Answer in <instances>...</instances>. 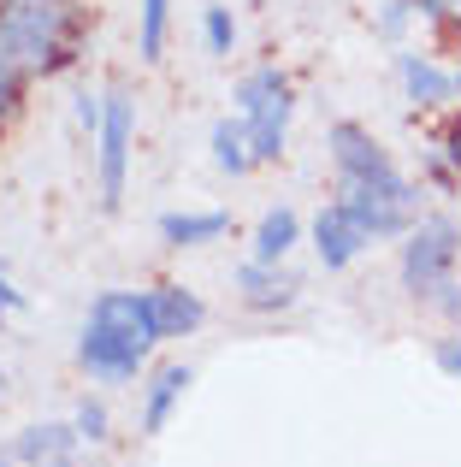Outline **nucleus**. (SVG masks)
<instances>
[{
	"label": "nucleus",
	"instance_id": "nucleus-32",
	"mask_svg": "<svg viewBox=\"0 0 461 467\" xmlns=\"http://www.w3.org/2000/svg\"><path fill=\"white\" fill-rule=\"evenodd\" d=\"M456 89H461V78H456Z\"/></svg>",
	"mask_w": 461,
	"mask_h": 467
},
{
	"label": "nucleus",
	"instance_id": "nucleus-3",
	"mask_svg": "<svg viewBox=\"0 0 461 467\" xmlns=\"http://www.w3.org/2000/svg\"><path fill=\"white\" fill-rule=\"evenodd\" d=\"M456 254H461V225L450 213H432V219H415L408 225V243H403V285L408 296L432 302L456 273Z\"/></svg>",
	"mask_w": 461,
	"mask_h": 467
},
{
	"label": "nucleus",
	"instance_id": "nucleus-31",
	"mask_svg": "<svg viewBox=\"0 0 461 467\" xmlns=\"http://www.w3.org/2000/svg\"><path fill=\"white\" fill-rule=\"evenodd\" d=\"M54 467H71V456H66V462H54Z\"/></svg>",
	"mask_w": 461,
	"mask_h": 467
},
{
	"label": "nucleus",
	"instance_id": "nucleus-23",
	"mask_svg": "<svg viewBox=\"0 0 461 467\" xmlns=\"http://www.w3.org/2000/svg\"><path fill=\"white\" fill-rule=\"evenodd\" d=\"M438 367L461 379V337H444V343H438Z\"/></svg>",
	"mask_w": 461,
	"mask_h": 467
},
{
	"label": "nucleus",
	"instance_id": "nucleus-21",
	"mask_svg": "<svg viewBox=\"0 0 461 467\" xmlns=\"http://www.w3.org/2000/svg\"><path fill=\"white\" fill-rule=\"evenodd\" d=\"M18 95H24V78L0 59V130H6V119L18 113Z\"/></svg>",
	"mask_w": 461,
	"mask_h": 467
},
{
	"label": "nucleus",
	"instance_id": "nucleus-25",
	"mask_svg": "<svg viewBox=\"0 0 461 467\" xmlns=\"http://www.w3.org/2000/svg\"><path fill=\"white\" fill-rule=\"evenodd\" d=\"M432 302H438V308L450 314V319H461V285H456V278H450V285H444V290H438Z\"/></svg>",
	"mask_w": 461,
	"mask_h": 467
},
{
	"label": "nucleus",
	"instance_id": "nucleus-26",
	"mask_svg": "<svg viewBox=\"0 0 461 467\" xmlns=\"http://www.w3.org/2000/svg\"><path fill=\"white\" fill-rule=\"evenodd\" d=\"M444 154H450V166L461 171V113L450 119V130H444Z\"/></svg>",
	"mask_w": 461,
	"mask_h": 467
},
{
	"label": "nucleus",
	"instance_id": "nucleus-5",
	"mask_svg": "<svg viewBox=\"0 0 461 467\" xmlns=\"http://www.w3.org/2000/svg\"><path fill=\"white\" fill-rule=\"evenodd\" d=\"M101 207L125 202V166H130V137H137V101L125 89L101 95Z\"/></svg>",
	"mask_w": 461,
	"mask_h": 467
},
{
	"label": "nucleus",
	"instance_id": "nucleus-22",
	"mask_svg": "<svg viewBox=\"0 0 461 467\" xmlns=\"http://www.w3.org/2000/svg\"><path fill=\"white\" fill-rule=\"evenodd\" d=\"M408 12H415V0H391V6H384V18H379V30H384V36H403Z\"/></svg>",
	"mask_w": 461,
	"mask_h": 467
},
{
	"label": "nucleus",
	"instance_id": "nucleus-2",
	"mask_svg": "<svg viewBox=\"0 0 461 467\" xmlns=\"http://www.w3.org/2000/svg\"><path fill=\"white\" fill-rule=\"evenodd\" d=\"M290 78L272 66L249 71L237 83V119L249 125V149H254V166H272L284 154V137H290Z\"/></svg>",
	"mask_w": 461,
	"mask_h": 467
},
{
	"label": "nucleus",
	"instance_id": "nucleus-24",
	"mask_svg": "<svg viewBox=\"0 0 461 467\" xmlns=\"http://www.w3.org/2000/svg\"><path fill=\"white\" fill-rule=\"evenodd\" d=\"M77 125L83 130H101V101H95V95H77Z\"/></svg>",
	"mask_w": 461,
	"mask_h": 467
},
{
	"label": "nucleus",
	"instance_id": "nucleus-7",
	"mask_svg": "<svg viewBox=\"0 0 461 467\" xmlns=\"http://www.w3.org/2000/svg\"><path fill=\"white\" fill-rule=\"evenodd\" d=\"M332 160H337V178L343 183H379L396 178V160L384 154V142L361 125H332Z\"/></svg>",
	"mask_w": 461,
	"mask_h": 467
},
{
	"label": "nucleus",
	"instance_id": "nucleus-8",
	"mask_svg": "<svg viewBox=\"0 0 461 467\" xmlns=\"http://www.w3.org/2000/svg\"><path fill=\"white\" fill-rule=\"evenodd\" d=\"M89 319H95V326H107V331H118V337H130L137 349H154V343H160L149 290H101L95 308H89Z\"/></svg>",
	"mask_w": 461,
	"mask_h": 467
},
{
	"label": "nucleus",
	"instance_id": "nucleus-27",
	"mask_svg": "<svg viewBox=\"0 0 461 467\" xmlns=\"http://www.w3.org/2000/svg\"><path fill=\"white\" fill-rule=\"evenodd\" d=\"M18 308H24V296L6 285V273H0V314H18Z\"/></svg>",
	"mask_w": 461,
	"mask_h": 467
},
{
	"label": "nucleus",
	"instance_id": "nucleus-9",
	"mask_svg": "<svg viewBox=\"0 0 461 467\" xmlns=\"http://www.w3.org/2000/svg\"><path fill=\"white\" fill-rule=\"evenodd\" d=\"M313 249H320V261L337 273V266L361 261V254L373 249V231L361 225L343 202H332V207H320V219H313Z\"/></svg>",
	"mask_w": 461,
	"mask_h": 467
},
{
	"label": "nucleus",
	"instance_id": "nucleus-4",
	"mask_svg": "<svg viewBox=\"0 0 461 467\" xmlns=\"http://www.w3.org/2000/svg\"><path fill=\"white\" fill-rule=\"evenodd\" d=\"M337 202H343L373 237H408V225H415V213H420V190L403 171H396V178H379V183H343Z\"/></svg>",
	"mask_w": 461,
	"mask_h": 467
},
{
	"label": "nucleus",
	"instance_id": "nucleus-13",
	"mask_svg": "<svg viewBox=\"0 0 461 467\" xmlns=\"http://www.w3.org/2000/svg\"><path fill=\"white\" fill-rule=\"evenodd\" d=\"M190 367L184 361H172V367H160V373L149 379V402H142V432H166V420H172V409H178V397L190 390Z\"/></svg>",
	"mask_w": 461,
	"mask_h": 467
},
{
	"label": "nucleus",
	"instance_id": "nucleus-12",
	"mask_svg": "<svg viewBox=\"0 0 461 467\" xmlns=\"http://www.w3.org/2000/svg\"><path fill=\"white\" fill-rule=\"evenodd\" d=\"M149 302H154V326H160V343H166V337H190V331L208 319L201 296H196V290H184V285H154V290H149Z\"/></svg>",
	"mask_w": 461,
	"mask_h": 467
},
{
	"label": "nucleus",
	"instance_id": "nucleus-16",
	"mask_svg": "<svg viewBox=\"0 0 461 467\" xmlns=\"http://www.w3.org/2000/svg\"><path fill=\"white\" fill-rule=\"evenodd\" d=\"M302 243V219L290 213V207H272V213L254 225V261H266V266H278L290 249Z\"/></svg>",
	"mask_w": 461,
	"mask_h": 467
},
{
	"label": "nucleus",
	"instance_id": "nucleus-17",
	"mask_svg": "<svg viewBox=\"0 0 461 467\" xmlns=\"http://www.w3.org/2000/svg\"><path fill=\"white\" fill-rule=\"evenodd\" d=\"M213 166L230 171V178L254 171V149H249V125L242 119H220L213 125Z\"/></svg>",
	"mask_w": 461,
	"mask_h": 467
},
{
	"label": "nucleus",
	"instance_id": "nucleus-1",
	"mask_svg": "<svg viewBox=\"0 0 461 467\" xmlns=\"http://www.w3.org/2000/svg\"><path fill=\"white\" fill-rule=\"evenodd\" d=\"M89 12L77 0H0V59L18 78H54L77 59Z\"/></svg>",
	"mask_w": 461,
	"mask_h": 467
},
{
	"label": "nucleus",
	"instance_id": "nucleus-28",
	"mask_svg": "<svg viewBox=\"0 0 461 467\" xmlns=\"http://www.w3.org/2000/svg\"><path fill=\"white\" fill-rule=\"evenodd\" d=\"M438 18H450L456 30H461V0H444V12H438Z\"/></svg>",
	"mask_w": 461,
	"mask_h": 467
},
{
	"label": "nucleus",
	"instance_id": "nucleus-30",
	"mask_svg": "<svg viewBox=\"0 0 461 467\" xmlns=\"http://www.w3.org/2000/svg\"><path fill=\"white\" fill-rule=\"evenodd\" d=\"M0 397H6V373H0Z\"/></svg>",
	"mask_w": 461,
	"mask_h": 467
},
{
	"label": "nucleus",
	"instance_id": "nucleus-6",
	"mask_svg": "<svg viewBox=\"0 0 461 467\" xmlns=\"http://www.w3.org/2000/svg\"><path fill=\"white\" fill-rule=\"evenodd\" d=\"M77 361L89 367L101 385H125V379H137L142 373V361H149V349H137L130 337H118V331H107V326H83V343H77Z\"/></svg>",
	"mask_w": 461,
	"mask_h": 467
},
{
	"label": "nucleus",
	"instance_id": "nucleus-20",
	"mask_svg": "<svg viewBox=\"0 0 461 467\" xmlns=\"http://www.w3.org/2000/svg\"><path fill=\"white\" fill-rule=\"evenodd\" d=\"M71 426H77V438H89V444H107V409L101 402H83Z\"/></svg>",
	"mask_w": 461,
	"mask_h": 467
},
{
	"label": "nucleus",
	"instance_id": "nucleus-19",
	"mask_svg": "<svg viewBox=\"0 0 461 467\" xmlns=\"http://www.w3.org/2000/svg\"><path fill=\"white\" fill-rule=\"evenodd\" d=\"M201 36H208V54H230V47H237L230 6H208V12H201Z\"/></svg>",
	"mask_w": 461,
	"mask_h": 467
},
{
	"label": "nucleus",
	"instance_id": "nucleus-15",
	"mask_svg": "<svg viewBox=\"0 0 461 467\" xmlns=\"http://www.w3.org/2000/svg\"><path fill=\"white\" fill-rule=\"evenodd\" d=\"M225 231H230L225 213H166L160 219L166 249H201V243H220Z\"/></svg>",
	"mask_w": 461,
	"mask_h": 467
},
{
	"label": "nucleus",
	"instance_id": "nucleus-11",
	"mask_svg": "<svg viewBox=\"0 0 461 467\" xmlns=\"http://www.w3.org/2000/svg\"><path fill=\"white\" fill-rule=\"evenodd\" d=\"M71 444H77V426H59V420H42V426H24L18 438H12L6 456L18 467H54L71 456Z\"/></svg>",
	"mask_w": 461,
	"mask_h": 467
},
{
	"label": "nucleus",
	"instance_id": "nucleus-14",
	"mask_svg": "<svg viewBox=\"0 0 461 467\" xmlns=\"http://www.w3.org/2000/svg\"><path fill=\"white\" fill-rule=\"evenodd\" d=\"M396 71H403L408 101H420V107H444L456 95V78L444 66H432L426 54H403V59H396Z\"/></svg>",
	"mask_w": 461,
	"mask_h": 467
},
{
	"label": "nucleus",
	"instance_id": "nucleus-10",
	"mask_svg": "<svg viewBox=\"0 0 461 467\" xmlns=\"http://www.w3.org/2000/svg\"><path fill=\"white\" fill-rule=\"evenodd\" d=\"M237 290H242V308H254V314H278V308H290L296 302V278L290 273H278V266H266V261H249L237 273Z\"/></svg>",
	"mask_w": 461,
	"mask_h": 467
},
{
	"label": "nucleus",
	"instance_id": "nucleus-18",
	"mask_svg": "<svg viewBox=\"0 0 461 467\" xmlns=\"http://www.w3.org/2000/svg\"><path fill=\"white\" fill-rule=\"evenodd\" d=\"M166 12H172V0H142V42H137V54L149 59V66L166 54Z\"/></svg>",
	"mask_w": 461,
	"mask_h": 467
},
{
	"label": "nucleus",
	"instance_id": "nucleus-29",
	"mask_svg": "<svg viewBox=\"0 0 461 467\" xmlns=\"http://www.w3.org/2000/svg\"><path fill=\"white\" fill-rule=\"evenodd\" d=\"M0 467H18V462H12V456H0Z\"/></svg>",
	"mask_w": 461,
	"mask_h": 467
}]
</instances>
